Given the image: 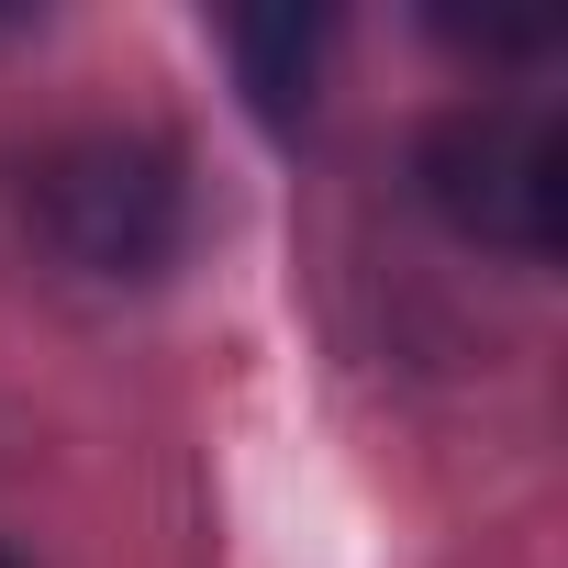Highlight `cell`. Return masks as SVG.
<instances>
[{"label":"cell","mask_w":568,"mask_h":568,"mask_svg":"<svg viewBox=\"0 0 568 568\" xmlns=\"http://www.w3.org/2000/svg\"><path fill=\"white\" fill-rule=\"evenodd\" d=\"M23 212L34 234L79 267V278H156L190 234L179 201V156L145 134H68L23 168Z\"/></svg>","instance_id":"obj_1"},{"label":"cell","mask_w":568,"mask_h":568,"mask_svg":"<svg viewBox=\"0 0 568 568\" xmlns=\"http://www.w3.org/2000/svg\"><path fill=\"white\" fill-rule=\"evenodd\" d=\"M424 201L501 256H557L568 234V134L546 101H468L424 134Z\"/></svg>","instance_id":"obj_2"},{"label":"cell","mask_w":568,"mask_h":568,"mask_svg":"<svg viewBox=\"0 0 568 568\" xmlns=\"http://www.w3.org/2000/svg\"><path fill=\"white\" fill-rule=\"evenodd\" d=\"M223 45H234V68H245V101H256L267 123H302V112H313L324 23H302V12H245Z\"/></svg>","instance_id":"obj_3"},{"label":"cell","mask_w":568,"mask_h":568,"mask_svg":"<svg viewBox=\"0 0 568 568\" xmlns=\"http://www.w3.org/2000/svg\"><path fill=\"white\" fill-rule=\"evenodd\" d=\"M0 568H12V557H0Z\"/></svg>","instance_id":"obj_4"}]
</instances>
